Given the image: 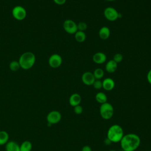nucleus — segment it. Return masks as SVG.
<instances>
[{
  "label": "nucleus",
  "mask_w": 151,
  "mask_h": 151,
  "mask_svg": "<svg viewBox=\"0 0 151 151\" xmlns=\"http://www.w3.org/2000/svg\"><path fill=\"white\" fill-rule=\"evenodd\" d=\"M120 143L123 151H134L140 146V138L136 134L128 133L124 134Z\"/></svg>",
  "instance_id": "1"
},
{
  "label": "nucleus",
  "mask_w": 151,
  "mask_h": 151,
  "mask_svg": "<svg viewBox=\"0 0 151 151\" xmlns=\"http://www.w3.org/2000/svg\"><path fill=\"white\" fill-rule=\"evenodd\" d=\"M123 136V129L119 124H113L107 130V137L112 143L120 142Z\"/></svg>",
  "instance_id": "2"
},
{
  "label": "nucleus",
  "mask_w": 151,
  "mask_h": 151,
  "mask_svg": "<svg viewBox=\"0 0 151 151\" xmlns=\"http://www.w3.org/2000/svg\"><path fill=\"white\" fill-rule=\"evenodd\" d=\"M18 62L21 68L29 70L33 67L35 63V56L33 52L30 51L24 52L21 55Z\"/></svg>",
  "instance_id": "3"
},
{
  "label": "nucleus",
  "mask_w": 151,
  "mask_h": 151,
  "mask_svg": "<svg viewBox=\"0 0 151 151\" xmlns=\"http://www.w3.org/2000/svg\"><path fill=\"white\" fill-rule=\"evenodd\" d=\"M99 112L101 117L103 119L109 120L113 116L114 108L110 103L106 102L100 105Z\"/></svg>",
  "instance_id": "4"
},
{
  "label": "nucleus",
  "mask_w": 151,
  "mask_h": 151,
  "mask_svg": "<svg viewBox=\"0 0 151 151\" xmlns=\"http://www.w3.org/2000/svg\"><path fill=\"white\" fill-rule=\"evenodd\" d=\"M104 17L110 21H114L120 17V14L113 7L108 6L104 10Z\"/></svg>",
  "instance_id": "5"
},
{
  "label": "nucleus",
  "mask_w": 151,
  "mask_h": 151,
  "mask_svg": "<svg viewBox=\"0 0 151 151\" xmlns=\"http://www.w3.org/2000/svg\"><path fill=\"white\" fill-rule=\"evenodd\" d=\"M12 15L15 19L21 21L25 18L27 16V11L23 6L17 5L13 8L12 10Z\"/></svg>",
  "instance_id": "6"
},
{
  "label": "nucleus",
  "mask_w": 151,
  "mask_h": 151,
  "mask_svg": "<svg viewBox=\"0 0 151 151\" xmlns=\"http://www.w3.org/2000/svg\"><path fill=\"white\" fill-rule=\"evenodd\" d=\"M63 28L64 31L70 34H74L77 31V24L72 19H65L63 22Z\"/></svg>",
  "instance_id": "7"
},
{
  "label": "nucleus",
  "mask_w": 151,
  "mask_h": 151,
  "mask_svg": "<svg viewBox=\"0 0 151 151\" xmlns=\"http://www.w3.org/2000/svg\"><path fill=\"white\" fill-rule=\"evenodd\" d=\"M61 114L57 110H52L49 112L47 116V123L51 125L59 123L61 119Z\"/></svg>",
  "instance_id": "8"
},
{
  "label": "nucleus",
  "mask_w": 151,
  "mask_h": 151,
  "mask_svg": "<svg viewBox=\"0 0 151 151\" xmlns=\"http://www.w3.org/2000/svg\"><path fill=\"white\" fill-rule=\"evenodd\" d=\"M63 62L62 57L58 54H52L48 59L49 65L53 68H57L59 67Z\"/></svg>",
  "instance_id": "9"
},
{
  "label": "nucleus",
  "mask_w": 151,
  "mask_h": 151,
  "mask_svg": "<svg viewBox=\"0 0 151 151\" xmlns=\"http://www.w3.org/2000/svg\"><path fill=\"white\" fill-rule=\"evenodd\" d=\"M95 80L96 79L92 72L86 71L82 74L81 81L85 85H87V86L93 85Z\"/></svg>",
  "instance_id": "10"
},
{
  "label": "nucleus",
  "mask_w": 151,
  "mask_h": 151,
  "mask_svg": "<svg viewBox=\"0 0 151 151\" xmlns=\"http://www.w3.org/2000/svg\"><path fill=\"white\" fill-rule=\"evenodd\" d=\"M106 55L102 52H97L95 53L93 56V61L96 64H101L105 63L106 61Z\"/></svg>",
  "instance_id": "11"
},
{
  "label": "nucleus",
  "mask_w": 151,
  "mask_h": 151,
  "mask_svg": "<svg viewBox=\"0 0 151 151\" xmlns=\"http://www.w3.org/2000/svg\"><path fill=\"white\" fill-rule=\"evenodd\" d=\"M102 84H103V88L106 91L112 90L115 86L114 81L110 77H107L104 79L102 81Z\"/></svg>",
  "instance_id": "12"
},
{
  "label": "nucleus",
  "mask_w": 151,
  "mask_h": 151,
  "mask_svg": "<svg viewBox=\"0 0 151 151\" xmlns=\"http://www.w3.org/2000/svg\"><path fill=\"white\" fill-rule=\"evenodd\" d=\"M68 101L70 104L71 106L75 107L76 106L80 105L81 101V97L78 93H73L70 96Z\"/></svg>",
  "instance_id": "13"
},
{
  "label": "nucleus",
  "mask_w": 151,
  "mask_h": 151,
  "mask_svg": "<svg viewBox=\"0 0 151 151\" xmlns=\"http://www.w3.org/2000/svg\"><path fill=\"white\" fill-rule=\"evenodd\" d=\"M6 151H20V145L15 141L9 140L5 145Z\"/></svg>",
  "instance_id": "14"
},
{
  "label": "nucleus",
  "mask_w": 151,
  "mask_h": 151,
  "mask_svg": "<svg viewBox=\"0 0 151 151\" xmlns=\"http://www.w3.org/2000/svg\"><path fill=\"white\" fill-rule=\"evenodd\" d=\"M105 68L107 72L109 73H113L117 68V63H116L113 60H109L106 64Z\"/></svg>",
  "instance_id": "15"
},
{
  "label": "nucleus",
  "mask_w": 151,
  "mask_h": 151,
  "mask_svg": "<svg viewBox=\"0 0 151 151\" xmlns=\"http://www.w3.org/2000/svg\"><path fill=\"white\" fill-rule=\"evenodd\" d=\"M110 29L106 26L102 27L99 31V35L100 39L103 40H106L110 37Z\"/></svg>",
  "instance_id": "16"
},
{
  "label": "nucleus",
  "mask_w": 151,
  "mask_h": 151,
  "mask_svg": "<svg viewBox=\"0 0 151 151\" xmlns=\"http://www.w3.org/2000/svg\"><path fill=\"white\" fill-rule=\"evenodd\" d=\"M9 141V134L5 130L0 131V146L5 145Z\"/></svg>",
  "instance_id": "17"
},
{
  "label": "nucleus",
  "mask_w": 151,
  "mask_h": 151,
  "mask_svg": "<svg viewBox=\"0 0 151 151\" xmlns=\"http://www.w3.org/2000/svg\"><path fill=\"white\" fill-rule=\"evenodd\" d=\"M96 100L100 104H103L107 102V97L106 94L103 92H99L96 94Z\"/></svg>",
  "instance_id": "18"
},
{
  "label": "nucleus",
  "mask_w": 151,
  "mask_h": 151,
  "mask_svg": "<svg viewBox=\"0 0 151 151\" xmlns=\"http://www.w3.org/2000/svg\"><path fill=\"white\" fill-rule=\"evenodd\" d=\"M20 145V151H31L32 148V143L29 140H25Z\"/></svg>",
  "instance_id": "19"
},
{
  "label": "nucleus",
  "mask_w": 151,
  "mask_h": 151,
  "mask_svg": "<svg viewBox=\"0 0 151 151\" xmlns=\"http://www.w3.org/2000/svg\"><path fill=\"white\" fill-rule=\"evenodd\" d=\"M74 38L75 40L78 42H83L86 39V35L84 32L77 31L74 34Z\"/></svg>",
  "instance_id": "20"
},
{
  "label": "nucleus",
  "mask_w": 151,
  "mask_h": 151,
  "mask_svg": "<svg viewBox=\"0 0 151 151\" xmlns=\"http://www.w3.org/2000/svg\"><path fill=\"white\" fill-rule=\"evenodd\" d=\"M93 74L96 80H101L103 77L104 73L103 69L100 68H97L94 70Z\"/></svg>",
  "instance_id": "21"
},
{
  "label": "nucleus",
  "mask_w": 151,
  "mask_h": 151,
  "mask_svg": "<svg viewBox=\"0 0 151 151\" xmlns=\"http://www.w3.org/2000/svg\"><path fill=\"white\" fill-rule=\"evenodd\" d=\"M9 69L12 71H17L21 68L18 61H11L9 65Z\"/></svg>",
  "instance_id": "22"
},
{
  "label": "nucleus",
  "mask_w": 151,
  "mask_h": 151,
  "mask_svg": "<svg viewBox=\"0 0 151 151\" xmlns=\"http://www.w3.org/2000/svg\"><path fill=\"white\" fill-rule=\"evenodd\" d=\"M77 31L84 32V31H86L87 28V24L84 21L79 22L77 24Z\"/></svg>",
  "instance_id": "23"
},
{
  "label": "nucleus",
  "mask_w": 151,
  "mask_h": 151,
  "mask_svg": "<svg viewBox=\"0 0 151 151\" xmlns=\"http://www.w3.org/2000/svg\"><path fill=\"white\" fill-rule=\"evenodd\" d=\"M93 87L96 89V90H100L101 88H103V84H102V81L101 80H95L94 81L93 85Z\"/></svg>",
  "instance_id": "24"
},
{
  "label": "nucleus",
  "mask_w": 151,
  "mask_h": 151,
  "mask_svg": "<svg viewBox=\"0 0 151 151\" xmlns=\"http://www.w3.org/2000/svg\"><path fill=\"white\" fill-rule=\"evenodd\" d=\"M123 59V56L120 53H116V54H115L114 55V56H113V60L116 63H117L122 62Z\"/></svg>",
  "instance_id": "25"
},
{
  "label": "nucleus",
  "mask_w": 151,
  "mask_h": 151,
  "mask_svg": "<svg viewBox=\"0 0 151 151\" xmlns=\"http://www.w3.org/2000/svg\"><path fill=\"white\" fill-rule=\"evenodd\" d=\"M83 111V109L81 105H78L74 107V111L76 114H81Z\"/></svg>",
  "instance_id": "26"
},
{
  "label": "nucleus",
  "mask_w": 151,
  "mask_h": 151,
  "mask_svg": "<svg viewBox=\"0 0 151 151\" xmlns=\"http://www.w3.org/2000/svg\"><path fill=\"white\" fill-rule=\"evenodd\" d=\"M67 0H53V1L54 2L55 4L59 5H63L65 3Z\"/></svg>",
  "instance_id": "27"
},
{
  "label": "nucleus",
  "mask_w": 151,
  "mask_h": 151,
  "mask_svg": "<svg viewBox=\"0 0 151 151\" xmlns=\"http://www.w3.org/2000/svg\"><path fill=\"white\" fill-rule=\"evenodd\" d=\"M147 80L148 83L151 84V68L149 70L147 74Z\"/></svg>",
  "instance_id": "28"
},
{
  "label": "nucleus",
  "mask_w": 151,
  "mask_h": 151,
  "mask_svg": "<svg viewBox=\"0 0 151 151\" xmlns=\"http://www.w3.org/2000/svg\"><path fill=\"white\" fill-rule=\"evenodd\" d=\"M81 151H91V148L90 146L86 145L82 147Z\"/></svg>",
  "instance_id": "29"
},
{
  "label": "nucleus",
  "mask_w": 151,
  "mask_h": 151,
  "mask_svg": "<svg viewBox=\"0 0 151 151\" xmlns=\"http://www.w3.org/2000/svg\"><path fill=\"white\" fill-rule=\"evenodd\" d=\"M104 144H105L106 145H110L112 142H111L107 137H106V138L104 139Z\"/></svg>",
  "instance_id": "30"
},
{
  "label": "nucleus",
  "mask_w": 151,
  "mask_h": 151,
  "mask_svg": "<svg viewBox=\"0 0 151 151\" xmlns=\"http://www.w3.org/2000/svg\"><path fill=\"white\" fill-rule=\"evenodd\" d=\"M106 1H114V0H106Z\"/></svg>",
  "instance_id": "31"
},
{
  "label": "nucleus",
  "mask_w": 151,
  "mask_h": 151,
  "mask_svg": "<svg viewBox=\"0 0 151 151\" xmlns=\"http://www.w3.org/2000/svg\"><path fill=\"white\" fill-rule=\"evenodd\" d=\"M109 151H116V150H110Z\"/></svg>",
  "instance_id": "32"
}]
</instances>
